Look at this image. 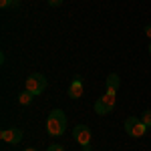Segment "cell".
Masks as SVG:
<instances>
[{
    "instance_id": "cell-1",
    "label": "cell",
    "mask_w": 151,
    "mask_h": 151,
    "mask_svg": "<svg viewBox=\"0 0 151 151\" xmlns=\"http://www.w3.org/2000/svg\"><path fill=\"white\" fill-rule=\"evenodd\" d=\"M47 131L50 137H60L67 131V115L63 113V109L50 111L47 117Z\"/></svg>"
},
{
    "instance_id": "cell-2",
    "label": "cell",
    "mask_w": 151,
    "mask_h": 151,
    "mask_svg": "<svg viewBox=\"0 0 151 151\" xmlns=\"http://www.w3.org/2000/svg\"><path fill=\"white\" fill-rule=\"evenodd\" d=\"M147 125L141 121V119H137V117H129V119H125V133L127 135H131V137H143L145 133H147Z\"/></svg>"
},
{
    "instance_id": "cell-3",
    "label": "cell",
    "mask_w": 151,
    "mask_h": 151,
    "mask_svg": "<svg viewBox=\"0 0 151 151\" xmlns=\"http://www.w3.org/2000/svg\"><path fill=\"white\" fill-rule=\"evenodd\" d=\"M45 89H47V77H45V75L32 73V75L26 79V91H30L32 95L45 93Z\"/></svg>"
},
{
    "instance_id": "cell-4",
    "label": "cell",
    "mask_w": 151,
    "mask_h": 151,
    "mask_svg": "<svg viewBox=\"0 0 151 151\" xmlns=\"http://www.w3.org/2000/svg\"><path fill=\"white\" fill-rule=\"evenodd\" d=\"M73 137H75V141L81 145V147H85V145H91V129L87 127V125H75V129H73Z\"/></svg>"
},
{
    "instance_id": "cell-5",
    "label": "cell",
    "mask_w": 151,
    "mask_h": 151,
    "mask_svg": "<svg viewBox=\"0 0 151 151\" xmlns=\"http://www.w3.org/2000/svg\"><path fill=\"white\" fill-rule=\"evenodd\" d=\"M0 139L4 143H10V145H18L22 141V131L18 127H10V129H2L0 131Z\"/></svg>"
},
{
    "instance_id": "cell-6",
    "label": "cell",
    "mask_w": 151,
    "mask_h": 151,
    "mask_svg": "<svg viewBox=\"0 0 151 151\" xmlns=\"http://www.w3.org/2000/svg\"><path fill=\"white\" fill-rule=\"evenodd\" d=\"M67 93H69L70 99H81L83 93H85V87H83L81 77H75V79H73V83H70V87H69Z\"/></svg>"
},
{
    "instance_id": "cell-7",
    "label": "cell",
    "mask_w": 151,
    "mask_h": 151,
    "mask_svg": "<svg viewBox=\"0 0 151 151\" xmlns=\"http://www.w3.org/2000/svg\"><path fill=\"white\" fill-rule=\"evenodd\" d=\"M105 85H107V93L117 95V91H119V85H121V79H119V75H117V73H111V75L107 77Z\"/></svg>"
},
{
    "instance_id": "cell-8",
    "label": "cell",
    "mask_w": 151,
    "mask_h": 151,
    "mask_svg": "<svg viewBox=\"0 0 151 151\" xmlns=\"http://www.w3.org/2000/svg\"><path fill=\"white\" fill-rule=\"evenodd\" d=\"M95 111H97V115H107V113H111V109L103 103V99H97V101H95Z\"/></svg>"
},
{
    "instance_id": "cell-9",
    "label": "cell",
    "mask_w": 151,
    "mask_h": 151,
    "mask_svg": "<svg viewBox=\"0 0 151 151\" xmlns=\"http://www.w3.org/2000/svg\"><path fill=\"white\" fill-rule=\"evenodd\" d=\"M32 99H35V95L30 93V91H22V93H18V103H20V105H30V103H32Z\"/></svg>"
},
{
    "instance_id": "cell-10",
    "label": "cell",
    "mask_w": 151,
    "mask_h": 151,
    "mask_svg": "<svg viewBox=\"0 0 151 151\" xmlns=\"http://www.w3.org/2000/svg\"><path fill=\"white\" fill-rule=\"evenodd\" d=\"M101 99H103V103L107 105L111 111H113V107H115V101H117V95H113V93H105Z\"/></svg>"
},
{
    "instance_id": "cell-11",
    "label": "cell",
    "mask_w": 151,
    "mask_h": 151,
    "mask_svg": "<svg viewBox=\"0 0 151 151\" xmlns=\"http://www.w3.org/2000/svg\"><path fill=\"white\" fill-rule=\"evenodd\" d=\"M141 121H143L147 127H151V109H147V111L141 113Z\"/></svg>"
},
{
    "instance_id": "cell-12",
    "label": "cell",
    "mask_w": 151,
    "mask_h": 151,
    "mask_svg": "<svg viewBox=\"0 0 151 151\" xmlns=\"http://www.w3.org/2000/svg\"><path fill=\"white\" fill-rule=\"evenodd\" d=\"M12 2H14V0H0V8H2V10L8 8V6H12Z\"/></svg>"
},
{
    "instance_id": "cell-13",
    "label": "cell",
    "mask_w": 151,
    "mask_h": 151,
    "mask_svg": "<svg viewBox=\"0 0 151 151\" xmlns=\"http://www.w3.org/2000/svg\"><path fill=\"white\" fill-rule=\"evenodd\" d=\"M47 151H65V149H63L58 143H52V145H48V149H47Z\"/></svg>"
},
{
    "instance_id": "cell-14",
    "label": "cell",
    "mask_w": 151,
    "mask_h": 151,
    "mask_svg": "<svg viewBox=\"0 0 151 151\" xmlns=\"http://www.w3.org/2000/svg\"><path fill=\"white\" fill-rule=\"evenodd\" d=\"M48 4H50V6H60L63 0H48Z\"/></svg>"
},
{
    "instance_id": "cell-15",
    "label": "cell",
    "mask_w": 151,
    "mask_h": 151,
    "mask_svg": "<svg viewBox=\"0 0 151 151\" xmlns=\"http://www.w3.org/2000/svg\"><path fill=\"white\" fill-rule=\"evenodd\" d=\"M145 35L151 38V24H147V26H145Z\"/></svg>"
},
{
    "instance_id": "cell-16",
    "label": "cell",
    "mask_w": 151,
    "mask_h": 151,
    "mask_svg": "<svg viewBox=\"0 0 151 151\" xmlns=\"http://www.w3.org/2000/svg\"><path fill=\"white\" fill-rule=\"evenodd\" d=\"M83 151H93V149H91V145H85V147H83Z\"/></svg>"
},
{
    "instance_id": "cell-17",
    "label": "cell",
    "mask_w": 151,
    "mask_h": 151,
    "mask_svg": "<svg viewBox=\"0 0 151 151\" xmlns=\"http://www.w3.org/2000/svg\"><path fill=\"white\" fill-rule=\"evenodd\" d=\"M24 151H38V149H35V147H28V149H24Z\"/></svg>"
},
{
    "instance_id": "cell-18",
    "label": "cell",
    "mask_w": 151,
    "mask_h": 151,
    "mask_svg": "<svg viewBox=\"0 0 151 151\" xmlns=\"http://www.w3.org/2000/svg\"><path fill=\"white\" fill-rule=\"evenodd\" d=\"M149 52H151V42H149Z\"/></svg>"
}]
</instances>
